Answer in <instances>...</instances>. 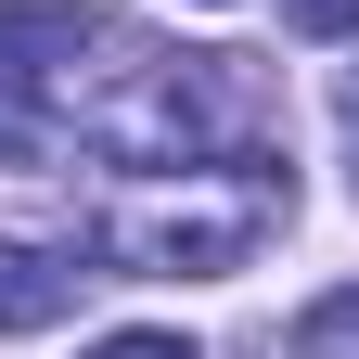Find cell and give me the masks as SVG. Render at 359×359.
I'll return each instance as SVG.
<instances>
[{"label":"cell","instance_id":"obj_1","mask_svg":"<svg viewBox=\"0 0 359 359\" xmlns=\"http://www.w3.org/2000/svg\"><path fill=\"white\" fill-rule=\"evenodd\" d=\"M295 218V180H269L257 154L244 167H154V193H128L103 218V257L142 269V283H218V269H244L269 231Z\"/></svg>","mask_w":359,"mask_h":359},{"label":"cell","instance_id":"obj_2","mask_svg":"<svg viewBox=\"0 0 359 359\" xmlns=\"http://www.w3.org/2000/svg\"><path fill=\"white\" fill-rule=\"evenodd\" d=\"M116 13H90V0H0V65L13 77H77V52H116Z\"/></svg>","mask_w":359,"mask_h":359},{"label":"cell","instance_id":"obj_3","mask_svg":"<svg viewBox=\"0 0 359 359\" xmlns=\"http://www.w3.org/2000/svg\"><path fill=\"white\" fill-rule=\"evenodd\" d=\"M77 283H90L77 257H52V244H13V231H0V334H52L65 308H77Z\"/></svg>","mask_w":359,"mask_h":359},{"label":"cell","instance_id":"obj_4","mask_svg":"<svg viewBox=\"0 0 359 359\" xmlns=\"http://www.w3.org/2000/svg\"><path fill=\"white\" fill-rule=\"evenodd\" d=\"M65 128H52V103H39V77H13L0 65V167H39Z\"/></svg>","mask_w":359,"mask_h":359},{"label":"cell","instance_id":"obj_5","mask_svg":"<svg viewBox=\"0 0 359 359\" xmlns=\"http://www.w3.org/2000/svg\"><path fill=\"white\" fill-rule=\"evenodd\" d=\"M295 39H359V0H283Z\"/></svg>","mask_w":359,"mask_h":359},{"label":"cell","instance_id":"obj_6","mask_svg":"<svg viewBox=\"0 0 359 359\" xmlns=\"http://www.w3.org/2000/svg\"><path fill=\"white\" fill-rule=\"evenodd\" d=\"M90 359H205V346H193V334H154V321H142V334H103Z\"/></svg>","mask_w":359,"mask_h":359},{"label":"cell","instance_id":"obj_7","mask_svg":"<svg viewBox=\"0 0 359 359\" xmlns=\"http://www.w3.org/2000/svg\"><path fill=\"white\" fill-rule=\"evenodd\" d=\"M346 128H359V77H346Z\"/></svg>","mask_w":359,"mask_h":359}]
</instances>
